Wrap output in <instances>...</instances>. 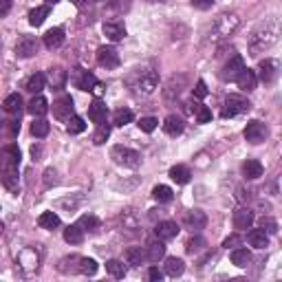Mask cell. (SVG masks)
Returning <instances> with one entry per match:
<instances>
[{"mask_svg": "<svg viewBox=\"0 0 282 282\" xmlns=\"http://www.w3.org/2000/svg\"><path fill=\"white\" fill-rule=\"evenodd\" d=\"M148 278H150L152 282H159L161 278H163V271H159V269H157V267H152V269H150V271H148Z\"/></svg>", "mask_w": 282, "mask_h": 282, "instance_id": "54", "label": "cell"}, {"mask_svg": "<svg viewBox=\"0 0 282 282\" xmlns=\"http://www.w3.org/2000/svg\"><path fill=\"white\" fill-rule=\"evenodd\" d=\"M251 108V104L247 102V97H243V95H230L225 99V106H223V115L225 119H230V117H234V115H240V112H247Z\"/></svg>", "mask_w": 282, "mask_h": 282, "instance_id": "6", "label": "cell"}, {"mask_svg": "<svg viewBox=\"0 0 282 282\" xmlns=\"http://www.w3.org/2000/svg\"><path fill=\"white\" fill-rule=\"evenodd\" d=\"M79 273H84V276H95L97 263L93 258H79Z\"/></svg>", "mask_w": 282, "mask_h": 282, "instance_id": "46", "label": "cell"}, {"mask_svg": "<svg viewBox=\"0 0 282 282\" xmlns=\"http://www.w3.org/2000/svg\"><path fill=\"white\" fill-rule=\"evenodd\" d=\"M183 269H185V263L181 258H167L165 260V273H167V276L177 278V276L183 273Z\"/></svg>", "mask_w": 282, "mask_h": 282, "instance_id": "37", "label": "cell"}, {"mask_svg": "<svg viewBox=\"0 0 282 282\" xmlns=\"http://www.w3.org/2000/svg\"><path fill=\"white\" fill-rule=\"evenodd\" d=\"M104 36L110 40V42H119V40L126 38V26L119 20H110V22H104Z\"/></svg>", "mask_w": 282, "mask_h": 282, "instance_id": "15", "label": "cell"}, {"mask_svg": "<svg viewBox=\"0 0 282 282\" xmlns=\"http://www.w3.org/2000/svg\"><path fill=\"white\" fill-rule=\"evenodd\" d=\"M124 260L132 267H139L146 260V251L141 249V247H128V249L124 251Z\"/></svg>", "mask_w": 282, "mask_h": 282, "instance_id": "28", "label": "cell"}, {"mask_svg": "<svg viewBox=\"0 0 282 282\" xmlns=\"http://www.w3.org/2000/svg\"><path fill=\"white\" fill-rule=\"evenodd\" d=\"M183 223L187 225V230L199 232L207 225V216H205V212H201V210H190L183 214Z\"/></svg>", "mask_w": 282, "mask_h": 282, "instance_id": "12", "label": "cell"}, {"mask_svg": "<svg viewBox=\"0 0 282 282\" xmlns=\"http://www.w3.org/2000/svg\"><path fill=\"white\" fill-rule=\"evenodd\" d=\"M247 240H249V245L256 247V249H267V247H269V234L265 230H251L247 234Z\"/></svg>", "mask_w": 282, "mask_h": 282, "instance_id": "22", "label": "cell"}, {"mask_svg": "<svg viewBox=\"0 0 282 282\" xmlns=\"http://www.w3.org/2000/svg\"><path fill=\"white\" fill-rule=\"evenodd\" d=\"M157 126H159V122L154 117H141L139 119V128L144 130V132H152Z\"/></svg>", "mask_w": 282, "mask_h": 282, "instance_id": "48", "label": "cell"}, {"mask_svg": "<svg viewBox=\"0 0 282 282\" xmlns=\"http://www.w3.org/2000/svg\"><path fill=\"white\" fill-rule=\"evenodd\" d=\"M9 130H11V137H16L18 132H20V122L16 119V122H11V126H9Z\"/></svg>", "mask_w": 282, "mask_h": 282, "instance_id": "58", "label": "cell"}, {"mask_svg": "<svg viewBox=\"0 0 282 282\" xmlns=\"http://www.w3.org/2000/svg\"><path fill=\"white\" fill-rule=\"evenodd\" d=\"M245 139L249 141V144H263L267 139V126L263 122H258V119H253L245 128Z\"/></svg>", "mask_w": 282, "mask_h": 282, "instance_id": "8", "label": "cell"}, {"mask_svg": "<svg viewBox=\"0 0 282 282\" xmlns=\"http://www.w3.org/2000/svg\"><path fill=\"white\" fill-rule=\"evenodd\" d=\"M157 84H159V75H157V71H150V69H146V71L137 69L132 75H128V86L135 93H139V95H150V93H154Z\"/></svg>", "mask_w": 282, "mask_h": 282, "instance_id": "3", "label": "cell"}, {"mask_svg": "<svg viewBox=\"0 0 282 282\" xmlns=\"http://www.w3.org/2000/svg\"><path fill=\"white\" fill-rule=\"evenodd\" d=\"M58 269L62 271V273H75L79 271V256H66L60 260V265H58Z\"/></svg>", "mask_w": 282, "mask_h": 282, "instance_id": "34", "label": "cell"}, {"mask_svg": "<svg viewBox=\"0 0 282 282\" xmlns=\"http://www.w3.org/2000/svg\"><path fill=\"white\" fill-rule=\"evenodd\" d=\"M44 86H46V77L42 75V73H33V75L26 79V84H24V89L29 91V93H38L40 91H44Z\"/></svg>", "mask_w": 282, "mask_h": 282, "instance_id": "30", "label": "cell"}, {"mask_svg": "<svg viewBox=\"0 0 282 282\" xmlns=\"http://www.w3.org/2000/svg\"><path fill=\"white\" fill-rule=\"evenodd\" d=\"M194 115H196V122H199V124H207V122L212 119V110L207 108V106H199Z\"/></svg>", "mask_w": 282, "mask_h": 282, "instance_id": "49", "label": "cell"}, {"mask_svg": "<svg viewBox=\"0 0 282 282\" xmlns=\"http://www.w3.org/2000/svg\"><path fill=\"white\" fill-rule=\"evenodd\" d=\"M49 122H44V119H36V122L31 124V135L33 137H38V139H42V137H46L49 135Z\"/></svg>", "mask_w": 282, "mask_h": 282, "instance_id": "42", "label": "cell"}, {"mask_svg": "<svg viewBox=\"0 0 282 282\" xmlns=\"http://www.w3.org/2000/svg\"><path fill=\"white\" fill-rule=\"evenodd\" d=\"M36 53H38V40L33 36H22L16 42V55L18 58L26 60V58H33Z\"/></svg>", "mask_w": 282, "mask_h": 282, "instance_id": "9", "label": "cell"}, {"mask_svg": "<svg viewBox=\"0 0 282 282\" xmlns=\"http://www.w3.org/2000/svg\"><path fill=\"white\" fill-rule=\"evenodd\" d=\"M240 26V18L236 16V13H223V16L216 18V22H214V40H227L230 36H234V33L238 31Z\"/></svg>", "mask_w": 282, "mask_h": 282, "instance_id": "4", "label": "cell"}, {"mask_svg": "<svg viewBox=\"0 0 282 282\" xmlns=\"http://www.w3.org/2000/svg\"><path fill=\"white\" fill-rule=\"evenodd\" d=\"M18 263L24 267V269H38V263H40V258H38V253L33 251V249H24L22 253L18 256Z\"/></svg>", "mask_w": 282, "mask_h": 282, "instance_id": "29", "label": "cell"}, {"mask_svg": "<svg viewBox=\"0 0 282 282\" xmlns=\"http://www.w3.org/2000/svg\"><path fill=\"white\" fill-rule=\"evenodd\" d=\"M152 196H154V201H159V203H170V201H172V190L167 185H157L152 190Z\"/></svg>", "mask_w": 282, "mask_h": 282, "instance_id": "43", "label": "cell"}, {"mask_svg": "<svg viewBox=\"0 0 282 282\" xmlns=\"http://www.w3.org/2000/svg\"><path fill=\"white\" fill-rule=\"evenodd\" d=\"M75 86L79 91H99L102 89V84L97 82V77L93 75V73H89V71H77L75 73Z\"/></svg>", "mask_w": 282, "mask_h": 282, "instance_id": "10", "label": "cell"}, {"mask_svg": "<svg viewBox=\"0 0 282 282\" xmlns=\"http://www.w3.org/2000/svg\"><path fill=\"white\" fill-rule=\"evenodd\" d=\"M278 75V62L276 60H263L260 62V79H263L265 84H269L273 82Z\"/></svg>", "mask_w": 282, "mask_h": 282, "instance_id": "21", "label": "cell"}, {"mask_svg": "<svg viewBox=\"0 0 282 282\" xmlns=\"http://www.w3.org/2000/svg\"><path fill=\"white\" fill-rule=\"evenodd\" d=\"M132 119H135V115H132V110H128V108H119L115 115H112V124L115 126H119V128H124L126 124H130Z\"/></svg>", "mask_w": 282, "mask_h": 282, "instance_id": "41", "label": "cell"}, {"mask_svg": "<svg viewBox=\"0 0 282 282\" xmlns=\"http://www.w3.org/2000/svg\"><path fill=\"white\" fill-rule=\"evenodd\" d=\"M31 154H33V161H40V157H42V148H40V146H33V148H31Z\"/></svg>", "mask_w": 282, "mask_h": 282, "instance_id": "57", "label": "cell"}, {"mask_svg": "<svg viewBox=\"0 0 282 282\" xmlns=\"http://www.w3.org/2000/svg\"><path fill=\"white\" fill-rule=\"evenodd\" d=\"M190 177H192V172L187 170L185 165H174L172 170H170V179L172 181H177V183H187V181H190Z\"/></svg>", "mask_w": 282, "mask_h": 282, "instance_id": "39", "label": "cell"}, {"mask_svg": "<svg viewBox=\"0 0 282 282\" xmlns=\"http://www.w3.org/2000/svg\"><path fill=\"white\" fill-rule=\"evenodd\" d=\"M276 40H278V24L276 22L265 24V26H260V29H256V31L251 33V38H249V51H251V55H258L260 51L269 49V46L276 42Z\"/></svg>", "mask_w": 282, "mask_h": 282, "instance_id": "2", "label": "cell"}, {"mask_svg": "<svg viewBox=\"0 0 282 282\" xmlns=\"http://www.w3.org/2000/svg\"><path fill=\"white\" fill-rule=\"evenodd\" d=\"M236 82H238V89H243L247 93H251L253 89H256V84H258V77H256V71H251V69H245L238 73V77H236Z\"/></svg>", "mask_w": 282, "mask_h": 282, "instance_id": "17", "label": "cell"}, {"mask_svg": "<svg viewBox=\"0 0 282 282\" xmlns=\"http://www.w3.org/2000/svg\"><path fill=\"white\" fill-rule=\"evenodd\" d=\"M165 256V245H163V240H154V243L148 245V251H146V258L150 260V263H159L161 258Z\"/></svg>", "mask_w": 282, "mask_h": 282, "instance_id": "27", "label": "cell"}, {"mask_svg": "<svg viewBox=\"0 0 282 282\" xmlns=\"http://www.w3.org/2000/svg\"><path fill=\"white\" fill-rule=\"evenodd\" d=\"M64 29H60V26H55V29H49L44 33V46L49 51H53V49H60V46L64 44Z\"/></svg>", "mask_w": 282, "mask_h": 282, "instance_id": "19", "label": "cell"}, {"mask_svg": "<svg viewBox=\"0 0 282 282\" xmlns=\"http://www.w3.org/2000/svg\"><path fill=\"white\" fill-rule=\"evenodd\" d=\"M249 199V190L245 192V187H238V201H247Z\"/></svg>", "mask_w": 282, "mask_h": 282, "instance_id": "59", "label": "cell"}, {"mask_svg": "<svg viewBox=\"0 0 282 282\" xmlns=\"http://www.w3.org/2000/svg\"><path fill=\"white\" fill-rule=\"evenodd\" d=\"M82 232H95L99 227V218L93 216V214H84V216H79V220L75 223Z\"/></svg>", "mask_w": 282, "mask_h": 282, "instance_id": "36", "label": "cell"}, {"mask_svg": "<svg viewBox=\"0 0 282 282\" xmlns=\"http://www.w3.org/2000/svg\"><path fill=\"white\" fill-rule=\"evenodd\" d=\"M26 110H29L33 117H42V115H46V110H49V102H46L42 95H36L29 102V106H26Z\"/></svg>", "mask_w": 282, "mask_h": 282, "instance_id": "26", "label": "cell"}, {"mask_svg": "<svg viewBox=\"0 0 282 282\" xmlns=\"http://www.w3.org/2000/svg\"><path fill=\"white\" fill-rule=\"evenodd\" d=\"M18 167H20V148L9 144L0 150V183L7 190L18 192Z\"/></svg>", "mask_w": 282, "mask_h": 282, "instance_id": "1", "label": "cell"}, {"mask_svg": "<svg viewBox=\"0 0 282 282\" xmlns=\"http://www.w3.org/2000/svg\"><path fill=\"white\" fill-rule=\"evenodd\" d=\"M243 69H245L243 58H240V55H232V58L225 62L223 73H220V77H223V79H236V77H238V73L243 71Z\"/></svg>", "mask_w": 282, "mask_h": 282, "instance_id": "13", "label": "cell"}, {"mask_svg": "<svg viewBox=\"0 0 282 282\" xmlns=\"http://www.w3.org/2000/svg\"><path fill=\"white\" fill-rule=\"evenodd\" d=\"M260 227H263L267 234H276L278 232V223L273 218H263V220H260Z\"/></svg>", "mask_w": 282, "mask_h": 282, "instance_id": "51", "label": "cell"}, {"mask_svg": "<svg viewBox=\"0 0 282 282\" xmlns=\"http://www.w3.org/2000/svg\"><path fill=\"white\" fill-rule=\"evenodd\" d=\"M53 185H58V170L49 167L44 172V187H53Z\"/></svg>", "mask_w": 282, "mask_h": 282, "instance_id": "50", "label": "cell"}, {"mask_svg": "<svg viewBox=\"0 0 282 282\" xmlns=\"http://www.w3.org/2000/svg\"><path fill=\"white\" fill-rule=\"evenodd\" d=\"M192 5L196 7V9H201V11H207V9H212L214 0H192Z\"/></svg>", "mask_w": 282, "mask_h": 282, "instance_id": "53", "label": "cell"}, {"mask_svg": "<svg viewBox=\"0 0 282 282\" xmlns=\"http://www.w3.org/2000/svg\"><path fill=\"white\" fill-rule=\"evenodd\" d=\"M53 115L58 119H62V122H69L73 117V99L69 95H64L58 102H53Z\"/></svg>", "mask_w": 282, "mask_h": 282, "instance_id": "11", "label": "cell"}, {"mask_svg": "<svg viewBox=\"0 0 282 282\" xmlns=\"http://www.w3.org/2000/svg\"><path fill=\"white\" fill-rule=\"evenodd\" d=\"M3 106H5L7 112H11V115H20V110H22V97H20L18 93H11V95H7Z\"/></svg>", "mask_w": 282, "mask_h": 282, "instance_id": "32", "label": "cell"}, {"mask_svg": "<svg viewBox=\"0 0 282 282\" xmlns=\"http://www.w3.org/2000/svg\"><path fill=\"white\" fill-rule=\"evenodd\" d=\"M183 119L177 117V115H170V117H165V122H163V130H165V135H170V137H179L181 132H183Z\"/></svg>", "mask_w": 282, "mask_h": 282, "instance_id": "23", "label": "cell"}, {"mask_svg": "<svg viewBox=\"0 0 282 282\" xmlns=\"http://www.w3.org/2000/svg\"><path fill=\"white\" fill-rule=\"evenodd\" d=\"M64 240H66V243H71V245H79L84 240V232L79 230L77 225H69L64 230Z\"/></svg>", "mask_w": 282, "mask_h": 282, "instance_id": "38", "label": "cell"}, {"mask_svg": "<svg viewBox=\"0 0 282 282\" xmlns=\"http://www.w3.org/2000/svg\"><path fill=\"white\" fill-rule=\"evenodd\" d=\"M263 163L260 161H256V159H247L245 163H243V174H245V179H249V181H253V179H260L263 177Z\"/></svg>", "mask_w": 282, "mask_h": 282, "instance_id": "24", "label": "cell"}, {"mask_svg": "<svg viewBox=\"0 0 282 282\" xmlns=\"http://www.w3.org/2000/svg\"><path fill=\"white\" fill-rule=\"evenodd\" d=\"M106 271H108L112 278H124L126 276V267H124L122 260H108V263H106Z\"/></svg>", "mask_w": 282, "mask_h": 282, "instance_id": "44", "label": "cell"}, {"mask_svg": "<svg viewBox=\"0 0 282 282\" xmlns=\"http://www.w3.org/2000/svg\"><path fill=\"white\" fill-rule=\"evenodd\" d=\"M236 245H240L238 236H230V238H225V243H223V247H227V249H230V247H236Z\"/></svg>", "mask_w": 282, "mask_h": 282, "instance_id": "56", "label": "cell"}, {"mask_svg": "<svg viewBox=\"0 0 282 282\" xmlns=\"http://www.w3.org/2000/svg\"><path fill=\"white\" fill-rule=\"evenodd\" d=\"M108 137H110V126L106 124V122L97 124V130L93 132V144L102 146V144H106V139H108Z\"/></svg>", "mask_w": 282, "mask_h": 282, "instance_id": "40", "label": "cell"}, {"mask_svg": "<svg viewBox=\"0 0 282 282\" xmlns=\"http://www.w3.org/2000/svg\"><path fill=\"white\" fill-rule=\"evenodd\" d=\"M97 62L104 66V69H117L122 64V58L115 46H99L97 49Z\"/></svg>", "mask_w": 282, "mask_h": 282, "instance_id": "7", "label": "cell"}, {"mask_svg": "<svg viewBox=\"0 0 282 282\" xmlns=\"http://www.w3.org/2000/svg\"><path fill=\"white\" fill-rule=\"evenodd\" d=\"M46 3H49V5H55V3H60V0H46Z\"/></svg>", "mask_w": 282, "mask_h": 282, "instance_id": "60", "label": "cell"}, {"mask_svg": "<svg viewBox=\"0 0 282 282\" xmlns=\"http://www.w3.org/2000/svg\"><path fill=\"white\" fill-rule=\"evenodd\" d=\"M66 79H69V73H66L62 66H53L49 69V82L53 91H62L66 86Z\"/></svg>", "mask_w": 282, "mask_h": 282, "instance_id": "20", "label": "cell"}, {"mask_svg": "<svg viewBox=\"0 0 282 282\" xmlns=\"http://www.w3.org/2000/svg\"><path fill=\"white\" fill-rule=\"evenodd\" d=\"M66 130H69V135H79V132L86 130V122H84L82 117L73 115V117L69 119V126H66Z\"/></svg>", "mask_w": 282, "mask_h": 282, "instance_id": "45", "label": "cell"}, {"mask_svg": "<svg viewBox=\"0 0 282 282\" xmlns=\"http://www.w3.org/2000/svg\"><path fill=\"white\" fill-rule=\"evenodd\" d=\"M183 89H185V75H174L163 89V97L167 99V102H172V99H177L181 95Z\"/></svg>", "mask_w": 282, "mask_h": 282, "instance_id": "16", "label": "cell"}, {"mask_svg": "<svg viewBox=\"0 0 282 282\" xmlns=\"http://www.w3.org/2000/svg\"><path fill=\"white\" fill-rule=\"evenodd\" d=\"M194 97H199V99L207 97V86H205V82H203V79H199V82H196V86H194Z\"/></svg>", "mask_w": 282, "mask_h": 282, "instance_id": "52", "label": "cell"}, {"mask_svg": "<svg viewBox=\"0 0 282 282\" xmlns=\"http://www.w3.org/2000/svg\"><path fill=\"white\" fill-rule=\"evenodd\" d=\"M154 234H157V238L159 240H172V238H177V234H179V225L177 223H172V220H159L157 227H154Z\"/></svg>", "mask_w": 282, "mask_h": 282, "instance_id": "14", "label": "cell"}, {"mask_svg": "<svg viewBox=\"0 0 282 282\" xmlns=\"http://www.w3.org/2000/svg\"><path fill=\"white\" fill-rule=\"evenodd\" d=\"M49 16V5H42V7H36L31 13H29V24L31 26H40Z\"/></svg>", "mask_w": 282, "mask_h": 282, "instance_id": "35", "label": "cell"}, {"mask_svg": "<svg viewBox=\"0 0 282 282\" xmlns=\"http://www.w3.org/2000/svg\"><path fill=\"white\" fill-rule=\"evenodd\" d=\"M106 112H108V108H106V104L102 102V99H95V102L89 106V117H91L95 124L106 122Z\"/></svg>", "mask_w": 282, "mask_h": 282, "instance_id": "25", "label": "cell"}, {"mask_svg": "<svg viewBox=\"0 0 282 282\" xmlns=\"http://www.w3.org/2000/svg\"><path fill=\"white\" fill-rule=\"evenodd\" d=\"M38 225L42 230H55V227H60V216L55 212H42L38 218Z\"/></svg>", "mask_w": 282, "mask_h": 282, "instance_id": "31", "label": "cell"}, {"mask_svg": "<svg viewBox=\"0 0 282 282\" xmlns=\"http://www.w3.org/2000/svg\"><path fill=\"white\" fill-rule=\"evenodd\" d=\"M203 247H205V238L194 236V238L187 240L185 249H187V253H199V251H203Z\"/></svg>", "mask_w": 282, "mask_h": 282, "instance_id": "47", "label": "cell"}, {"mask_svg": "<svg viewBox=\"0 0 282 282\" xmlns=\"http://www.w3.org/2000/svg\"><path fill=\"white\" fill-rule=\"evenodd\" d=\"M11 11V0H0V18Z\"/></svg>", "mask_w": 282, "mask_h": 282, "instance_id": "55", "label": "cell"}, {"mask_svg": "<svg viewBox=\"0 0 282 282\" xmlns=\"http://www.w3.org/2000/svg\"><path fill=\"white\" fill-rule=\"evenodd\" d=\"M253 212L247 210V207H240V210L234 212V227L236 230H249V227L253 225Z\"/></svg>", "mask_w": 282, "mask_h": 282, "instance_id": "18", "label": "cell"}, {"mask_svg": "<svg viewBox=\"0 0 282 282\" xmlns=\"http://www.w3.org/2000/svg\"><path fill=\"white\" fill-rule=\"evenodd\" d=\"M148 3H165V0H148Z\"/></svg>", "mask_w": 282, "mask_h": 282, "instance_id": "61", "label": "cell"}, {"mask_svg": "<svg viewBox=\"0 0 282 282\" xmlns=\"http://www.w3.org/2000/svg\"><path fill=\"white\" fill-rule=\"evenodd\" d=\"M232 263L236 267H247L251 263V253L247 247H240V249H234L232 251Z\"/></svg>", "mask_w": 282, "mask_h": 282, "instance_id": "33", "label": "cell"}, {"mask_svg": "<svg viewBox=\"0 0 282 282\" xmlns=\"http://www.w3.org/2000/svg\"><path fill=\"white\" fill-rule=\"evenodd\" d=\"M110 159L115 161L117 165H124V167H139L141 165V154L137 150H132V148H126V146H112Z\"/></svg>", "mask_w": 282, "mask_h": 282, "instance_id": "5", "label": "cell"}]
</instances>
